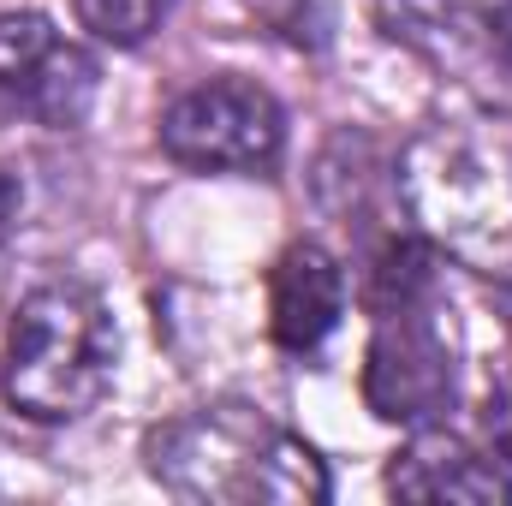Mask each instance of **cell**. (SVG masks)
I'll use <instances>...</instances> for the list:
<instances>
[{
  "label": "cell",
  "instance_id": "cell-10",
  "mask_svg": "<svg viewBox=\"0 0 512 506\" xmlns=\"http://www.w3.org/2000/svg\"><path fill=\"white\" fill-rule=\"evenodd\" d=\"M78 6V24L96 36V42H114V48H137L149 42L179 0H72Z\"/></svg>",
  "mask_w": 512,
  "mask_h": 506
},
{
  "label": "cell",
  "instance_id": "cell-7",
  "mask_svg": "<svg viewBox=\"0 0 512 506\" xmlns=\"http://www.w3.org/2000/svg\"><path fill=\"white\" fill-rule=\"evenodd\" d=\"M102 66L42 12H0V120L72 131L90 120Z\"/></svg>",
  "mask_w": 512,
  "mask_h": 506
},
{
  "label": "cell",
  "instance_id": "cell-9",
  "mask_svg": "<svg viewBox=\"0 0 512 506\" xmlns=\"http://www.w3.org/2000/svg\"><path fill=\"white\" fill-rule=\"evenodd\" d=\"M346 316V268L316 239L286 245L268 274V334L280 352L310 358Z\"/></svg>",
  "mask_w": 512,
  "mask_h": 506
},
{
  "label": "cell",
  "instance_id": "cell-4",
  "mask_svg": "<svg viewBox=\"0 0 512 506\" xmlns=\"http://www.w3.org/2000/svg\"><path fill=\"white\" fill-rule=\"evenodd\" d=\"M364 304L376 316L364 346V405L399 429L447 423L459 399V316L441 280L429 274Z\"/></svg>",
  "mask_w": 512,
  "mask_h": 506
},
{
  "label": "cell",
  "instance_id": "cell-6",
  "mask_svg": "<svg viewBox=\"0 0 512 506\" xmlns=\"http://www.w3.org/2000/svg\"><path fill=\"white\" fill-rule=\"evenodd\" d=\"M155 137L191 173H268L286 149V114L251 78H209L167 102Z\"/></svg>",
  "mask_w": 512,
  "mask_h": 506
},
{
  "label": "cell",
  "instance_id": "cell-3",
  "mask_svg": "<svg viewBox=\"0 0 512 506\" xmlns=\"http://www.w3.org/2000/svg\"><path fill=\"white\" fill-rule=\"evenodd\" d=\"M120 364L108 304L78 280H48L18 298L0 358V393L30 423H78L102 405Z\"/></svg>",
  "mask_w": 512,
  "mask_h": 506
},
{
  "label": "cell",
  "instance_id": "cell-5",
  "mask_svg": "<svg viewBox=\"0 0 512 506\" xmlns=\"http://www.w3.org/2000/svg\"><path fill=\"white\" fill-rule=\"evenodd\" d=\"M387 42L417 54L441 84L465 90L477 108L512 114V24L477 0H370Z\"/></svg>",
  "mask_w": 512,
  "mask_h": 506
},
{
  "label": "cell",
  "instance_id": "cell-12",
  "mask_svg": "<svg viewBox=\"0 0 512 506\" xmlns=\"http://www.w3.org/2000/svg\"><path fill=\"white\" fill-rule=\"evenodd\" d=\"M18 203H24V185L0 167V239L12 233V221H18Z\"/></svg>",
  "mask_w": 512,
  "mask_h": 506
},
{
  "label": "cell",
  "instance_id": "cell-2",
  "mask_svg": "<svg viewBox=\"0 0 512 506\" xmlns=\"http://www.w3.org/2000/svg\"><path fill=\"white\" fill-rule=\"evenodd\" d=\"M149 477L191 506H316L334 495L328 465L251 399H215L143 435Z\"/></svg>",
  "mask_w": 512,
  "mask_h": 506
},
{
  "label": "cell",
  "instance_id": "cell-13",
  "mask_svg": "<svg viewBox=\"0 0 512 506\" xmlns=\"http://www.w3.org/2000/svg\"><path fill=\"white\" fill-rule=\"evenodd\" d=\"M501 316H507V328H512V280H501Z\"/></svg>",
  "mask_w": 512,
  "mask_h": 506
},
{
  "label": "cell",
  "instance_id": "cell-1",
  "mask_svg": "<svg viewBox=\"0 0 512 506\" xmlns=\"http://www.w3.org/2000/svg\"><path fill=\"white\" fill-rule=\"evenodd\" d=\"M399 209L435 256L512 280V114L477 108L423 126L393 161Z\"/></svg>",
  "mask_w": 512,
  "mask_h": 506
},
{
  "label": "cell",
  "instance_id": "cell-14",
  "mask_svg": "<svg viewBox=\"0 0 512 506\" xmlns=\"http://www.w3.org/2000/svg\"><path fill=\"white\" fill-rule=\"evenodd\" d=\"M489 6H495V12H501V18L512 24V0H489Z\"/></svg>",
  "mask_w": 512,
  "mask_h": 506
},
{
  "label": "cell",
  "instance_id": "cell-8",
  "mask_svg": "<svg viewBox=\"0 0 512 506\" xmlns=\"http://www.w3.org/2000/svg\"><path fill=\"white\" fill-rule=\"evenodd\" d=\"M387 489L399 501H447V506H512V471L489 453L453 435L447 423L411 429V441L387 465Z\"/></svg>",
  "mask_w": 512,
  "mask_h": 506
},
{
  "label": "cell",
  "instance_id": "cell-11",
  "mask_svg": "<svg viewBox=\"0 0 512 506\" xmlns=\"http://www.w3.org/2000/svg\"><path fill=\"white\" fill-rule=\"evenodd\" d=\"M483 441L501 465H512V381H495L483 399Z\"/></svg>",
  "mask_w": 512,
  "mask_h": 506
}]
</instances>
